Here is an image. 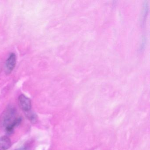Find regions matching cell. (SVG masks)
I'll return each mask as SVG.
<instances>
[{"label": "cell", "mask_w": 150, "mask_h": 150, "mask_svg": "<svg viewBox=\"0 0 150 150\" xmlns=\"http://www.w3.org/2000/svg\"><path fill=\"white\" fill-rule=\"evenodd\" d=\"M14 107L8 106L0 115V128L5 129L7 133L11 134L15 128L22 121L21 117H17Z\"/></svg>", "instance_id": "1"}, {"label": "cell", "mask_w": 150, "mask_h": 150, "mask_svg": "<svg viewBox=\"0 0 150 150\" xmlns=\"http://www.w3.org/2000/svg\"><path fill=\"white\" fill-rule=\"evenodd\" d=\"M18 103L21 109L25 112L30 111L31 110V100L24 95H21L19 96Z\"/></svg>", "instance_id": "2"}, {"label": "cell", "mask_w": 150, "mask_h": 150, "mask_svg": "<svg viewBox=\"0 0 150 150\" xmlns=\"http://www.w3.org/2000/svg\"><path fill=\"white\" fill-rule=\"evenodd\" d=\"M16 56L13 53H11L7 59L5 66L6 73L9 74L13 70L16 64Z\"/></svg>", "instance_id": "3"}, {"label": "cell", "mask_w": 150, "mask_h": 150, "mask_svg": "<svg viewBox=\"0 0 150 150\" xmlns=\"http://www.w3.org/2000/svg\"><path fill=\"white\" fill-rule=\"evenodd\" d=\"M11 141L6 136L0 137V150H7L11 146Z\"/></svg>", "instance_id": "4"}, {"label": "cell", "mask_w": 150, "mask_h": 150, "mask_svg": "<svg viewBox=\"0 0 150 150\" xmlns=\"http://www.w3.org/2000/svg\"><path fill=\"white\" fill-rule=\"evenodd\" d=\"M27 117L28 118L29 120L32 123H35L37 120V116L36 114L34 113V112H31L30 110L25 112Z\"/></svg>", "instance_id": "5"}, {"label": "cell", "mask_w": 150, "mask_h": 150, "mask_svg": "<svg viewBox=\"0 0 150 150\" xmlns=\"http://www.w3.org/2000/svg\"><path fill=\"white\" fill-rule=\"evenodd\" d=\"M15 150H30L28 147H21V148H19V149H16Z\"/></svg>", "instance_id": "6"}]
</instances>
